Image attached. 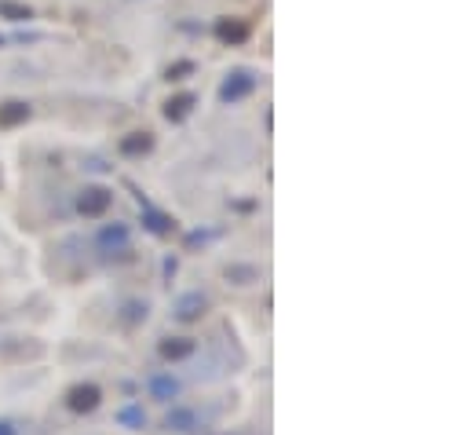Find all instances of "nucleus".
Here are the masks:
<instances>
[{"label":"nucleus","instance_id":"4468645a","mask_svg":"<svg viewBox=\"0 0 471 435\" xmlns=\"http://www.w3.org/2000/svg\"><path fill=\"white\" fill-rule=\"evenodd\" d=\"M194 73V62L190 59H180V62H172V66H168V80H183V77H190Z\"/></svg>","mask_w":471,"mask_h":435},{"label":"nucleus","instance_id":"f8f14e48","mask_svg":"<svg viewBox=\"0 0 471 435\" xmlns=\"http://www.w3.org/2000/svg\"><path fill=\"white\" fill-rule=\"evenodd\" d=\"M223 275H226V282H234V285H249V282L259 278V271H256V267H238V264H234V267H226Z\"/></svg>","mask_w":471,"mask_h":435},{"label":"nucleus","instance_id":"20e7f679","mask_svg":"<svg viewBox=\"0 0 471 435\" xmlns=\"http://www.w3.org/2000/svg\"><path fill=\"white\" fill-rule=\"evenodd\" d=\"M157 355L165 362H180V359L194 355V341L190 336H165V341L157 344Z\"/></svg>","mask_w":471,"mask_h":435},{"label":"nucleus","instance_id":"9d476101","mask_svg":"<svg viewBox=\"0 0 471 435\" xmlns=\"http://www.w3.org/2000/svg\"><path fill=\"white\" fill-rule=\"evenodd\" d=\"M0 15L11 22H26V19H34V8L29 4H15V0H0Z\"/></svg>","mask_w":471,"mask_h":435},{"label":"nucleus","instance_id":"f03ea898","mask_svg":"<svg viewBox=\"0 0 471 435\" xmlns=\"http://www.w3.org/2000/svg\"><path fill=\"white\" fill-rule=\"evenodd\" d=\"M99 402H103L99 384H73L66 392V406L73 413H92V410H99Z\"/></svg>","mask_w":471,"mask_h":435},{"label":"nucleus","instance_id":"7ed1b4c3","mask_svg":"<svg viewBox=\"0 0 471 435\" xmlns=\"http://www.w3.org/2000/svg\"><path fill=\"white\" fill-rule=\"evenodd\" d=\"M256 92V77L245 73V70H238L234 77H226L223 80V88H219V99L223 103H238V99H245V95Z\"/></svg>","mask_w":471,"mask_h":435},{"label":"nucleus","instance_id":"dca6fc26","mask_svg":"<svg viewBox=\"0 0 471 435\" xmlns=\"http://www.w3.org/2000/svg\"><path fill=\"white\" fill-rule=\"evenodd\" d=\"M0 435H15V428H11L8 421H0Z\"/></svg>","mask_w":471,"mask_h":435},{"label":"nucleus","instance_id":"2eb2a0df","mask_svg":"<svg viewBox=\"0 0 471 435\" xmlns=\"http://www.w3.org/2000/svg\"><path fill=\"white\" fill-rule=\"evenodd\" d=\"M175 392H180V384H175V380H168V377H157L154 380V395L157 399H172Z\"/></svg>","mask_w":471,"mask_h":435},{"label":"nucleus","instance_id":"f257e3e1","mask_svg":"<svg viewBox=\"0 0 471 435\" xmlns=\"http://www.w3.org/2000/svg\"><path fill=\"white\" fill-rule=\"evenodd\" d=\"M110 205H113V190H106V187H85V190H80V198H77V213L85 216V220H99V216H106Z\"/></svg>","mask_w":471,"mask_h":435},{"label":"nucleus","instance_id":"0eeeda50","mask_svg":"<svg viewBox=\"0 0 471 435\" xmlns=\"http://www.w3.org/2000/svg\"><path fill=\"white\" fill-rule=\"evenodd\" d=\"M208 311V300L201 293H190L180 300V308H175V315H180V322H198L201 315Z\"/></svg>","mask_w":471,"mask_h":435},{"label":"nucleus","instance_id":"9b49d317","mask_svg":"<svg viewBox=\"0 0 471 435\" xmlns=\"http://www.w3.org/2000/svg\"><path fill=\"white\" fill-rule=\"evenodd\" d=\"M99 241H103L106 249H110V245H113V249H124V245H128V227L113 223V227H106V231L99 234Z\"/></svg>","mask_w":471,"mask_h":435},{"label":"nucleus","instance_id":"423d86ee","mask_svg":"<svg viewBox=\"0 0 471 435\" xmlns=\"http://www.w3.org/2000/svg\"><path fill=\"white\" fill-rule=\"evenodd\" d=\"M29 121V103L22 99H11L0 106V128H15V124H26Z\"/></svg>","mask_w":471,"mask_h":435},{"label":"nucleus","instance_id":"1a4fd4ad","mask_svg":"<svg viewBox=\"0 0 471 435\" xmlns=\"http://www.w3.org/2000/svg\"><path fill=\"white\" fill-rule=\"evenodd\" d=\"M194 103H198V99H194L190 92L175 95V99H168V103H165V117H168V121H183V117L190 114V110H194Z\"/></svg>","mask_w":471,"mask_h":435},{"label":"nucleus","instance_id":"6e6552de","mask_svg":"<svg viewBox=\"0 0 471 435\" xmlns=\"http://www.w3.org/2000/svg\"><path fill=\"white\" fill-rule=\"evenodd\" d=\"M216 37L226 41V44H238V41L249 37V26L238 22V19H219V22H216Z\"/></svg>","mask_w":471,"mask_h":435},{"label":"nucleus","instance_id":"ddd939ff","mask_svg":"<svg viewBox=\"0 0 471 435\" xmlns=\"http://www.w3.org/2000/svg\"><path fill=\"white\" fill-rule=\"evenodd\" d=\"M190 425H194V413H190V410H175V413H168V428L187 432Z\"/></svg>","mask_w":471,"mask_h":435},{"label":"nucleus","instance_id":"39448f33","mask_svg":"<svg viewBox=\"0 0 471 435\" xmlns=\"http://www.w3.org/2000/svg\"><path fill=\"white\" fill-rule=\"evenodd\" d=\"M154 150V132H128L121 139V154L124 157H143Z\"/></svg>","mask_w":471,"mask_h":435}]
</instances>
